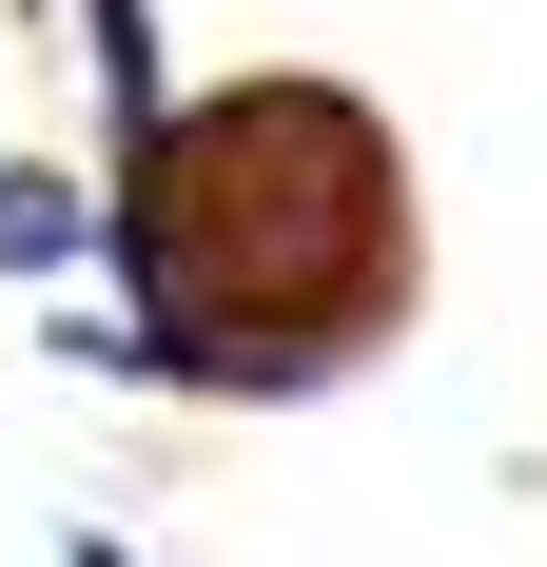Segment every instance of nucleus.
Returning <instances> with one entry per match:
<instances>
[{
  "instance_id": "obj_1",
  "label": "nucleus",
  "mask_w": 547,
  "mask_h": 567,
  "mask_svg": "<svg viewBox=\"0 0 547 567\" xmlns=\"http://www.w3.org/2000/svg\"><path fill=\"white\" fill-rule=\"evenodd\" d=\"M431 313V196L352 79L235 59L99 137V275L59 293V352L196 411H313Z\"/></svg>"
},
{
  "instance_id": "obj_2",
  "label": "nucleus",
  "mask_w": 547,
  "mask_h": 567,
  "mask_svg": "<svg viewBox=\"0 0 547 567\" xmlns=\"http://www.w3.org/2000/svg\"><path fill=\"white\" fill-rule=\"evenodd\" d=\"M0 275H20V293H79V275H99V176L0 157Z\"/></svg>"
},
{
  "instance_id": "obj_3",
  "label": "nucleus",
  "mask_w": 547,
  "mask_h": 567,
  "mask_svg": "<svg viewBox=\"0 0 547 567\" xmlns=\"http://www.w3.org/2000/svg\"><path fill=\"white\" fill-rule=\"evenodd\" d=\"M79 59H99V137H137V117L176 99V59H157V0H79Z\"/></svg>"
}]
</instances>
